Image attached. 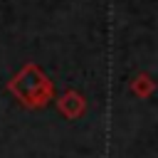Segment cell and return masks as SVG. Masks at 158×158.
Instances as JSON below:
<instances>
[]
</instances>
